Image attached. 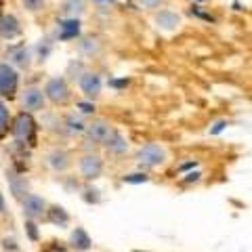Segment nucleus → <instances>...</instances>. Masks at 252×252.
Instances as JSON below:
<instances>
[{
	"mask_svg": "<svg viewBox=\"0 0 252 252\" xmlns=\"http://www.w3.org/2000/svg\"><path fill=\"white\" fill-rule=\"evenodd\" d=\"M137 162L145 168H156V166H162L166 162V149L158 143H149L145 147L139 149L137 154Z\"/></svg>",
	"mask_w": 252,
	"mask_h": 252,
	"instance_id": "f257e3e1",
	"label": "nucleus"
},
{
	"mask_svg": "<svg viewBox=\"0 0 252 252\" xmlns=\"http://www.w3.org/2000/svg\"><path fill=\"white\" fill-rule=\"evenodd\" d=\"M17 84H19L17 72L6 63H0V94L11 99L17 93Z\"/></svg>",
	"mask_w": 252,
	"mask_h": 252,
	"instance_id": "f03ea898",
	"label": "nucleus"
},
{
	"mask_svg": "<svg viewBox=\"0 0 252 252\" xmlns=\"http://www.w3.org/2000/svg\"><path fill=\"white\" fill-rule=\"evenodd\" d=\"M44 94L51 101H55V103H65V101L69 99L67 82L63 80V78H53V80H49V84H46Z\"/></svg>",
	"mask_w": 252,
	"mask_h": 252,
	"instance_id": "7ed1b4c3",
	"label": "nucleus"
},
{
	"mask_svg": "<svg viewBox=\"0 0 252 252\" xmlns=\"http://www.w3.org/2000/svg\"><path fill=\"white\" fill-rule=\"evenodd\" d=\"M44 212H46V202L40 195H34V193L26 195V200H23V215L28 219H40Z\"/></svg>",
	"mask_w": 252,
	"mask_h": 252,
	"instance_id": "20e7f679",
	"label": "nucleus"
},
{
	"mask_svg": "<svg viewBox=\"0 0 252 252\" xmlns=\"http://www.w3.org/2000/svg\"><path fill=\"white\" fill-rule=\"evenodd\" d=\"M86 132H89V137L93 141H97V143H103L105 145V141L112 137L114 128L105 120H94V122H91L89 126H86Z\"/></svg>",
	"mask_w": 252,
	"mask_h": 252,
	"instance_id": "39448f33",
	"label": "nucleus"
},
{
	"mask_svg": "<svg viewBox=\"0 0 252 252\" xmlns=\"http://www.w3.org/2000/svg\"><path fill=\"white\" fill-rule=\"evenodd\" d=\"M103 170V162L99 156H84L80 160V172L84 179H97Z\"/></svg>",
	"mask_w": 252,
	"mask_h": 252,
	"instance_id": "423d86ee",
	"label": "nucleus"
},
{
	"mask_svg": "<svg viewBox=\"0 0 252 252\" xmlns=\"http://www.w3.org/2000/svg\"><path fill=\"white\" fill-rule=\"evenodd\" d=\"M21 103L28 112H38L44 105V93L40 89H26L21 97Z\"/></svg>",
	"mask_w": 252,
	"mask_h": 252,
	"instance_id": "0eeeda50",
	"label": "nucleus"
},
{
	"mask_svg": "<svg viewBox=\"0 0 252 252\" xmlns=\"http://www.w3.org/2000/svg\"><path fill=\"white\" fill-rule=\"evenodd\" d=\"M21 34V28H19V21L15 15H2L0 17V36L4 40H13Z\"/></svg>",
	"mask_w": 252,
	"mask_h": 252,
	"instance_id": "6e6552de",
	"label": "nucleus"
},
{
	"mask_svg": "<svg viewBox=\"0 0 252 252\" xmlns=\"http://www.w3.org/2000/svg\"><path fill=\"white\" fill-rule=\"evenodd\" d=\"M34 132V120L28 116V114H21L17 120H15V126H13V135L17 137L19 141H28Z\"/></svg>",
	"mask_w": 252,
	"mask_h": 252,
	"instance_id": "1a4fd4ad",
	"label": "nucleus"
},
{
	"mask_svg": "<svg viewBox=\"0 0 252 252\" xmlns=\"http://www.w3.org/2000/svg\"><path fill=\"white\" fill-rule=\"evenodd\" d=\"M80 89L82 93L86 94V97H97V94L101 93V78L97 74H84L80 78Z\"/></svg>",
	"mask_w": 252,
	"mask_h": 252,
	"instance_id": "9d476101",
	"label": "nucleus"
},
{
	"mask_svg": "<svg viewBox=\"0 0 252 252\" xmlns=\"http://www.w3.org/2000/svg\"><path fill=\"white\" fill-rule=\"evenodd\" d=\"M156 23L162 30H175L181 23V19H179V15L172 13V11H160L158 13V17H156Z\"/></svg>",
	"mask_w": 252,
	"mask_h": 252,
	"instance_id": "9b49d317",
	"label": "nucleus"
},
{
	"mask_svg": "<svg viewBox=\"0 0 252 252\" xmlns=\"http://www.w3.org/2000/svg\"><path fill=\"white\" fill-rule=\"evenodd\" d=\"M105 147L109 149V152H114V154H122V152H126V149H128V143H126V141L122 139V135H118V132L114 130L112 137L105 141Z\"/></svg>",
	"mask_w": 252,
	"mask_h": 252,
	"instance_id": "f8f14e48",
	"label": "nucleus"
},
{
	"mask_svg": "<svg viewBox=\"0 0 252 252\" xmlns=\"http://www.w3.org/2000/svg\"><path fill=\"white\" fill-rule=\"evenodd\" d=\"M72 246L76 248V250H89V246H91V238H89V233H86L84 229H78L72 233Z\"/></svg>",
	"mask_w": 252,
	"mask_h": 252,
	"instance_id": "ddd939ff",
	"label": "nucleus"
},
{
	"mask_svg": "<svg viewBox=\"0 0 252 252\" xmlns=\"http://www.w3.org/2000/svg\"><path fill=\"white\" fill-rule=\"evenodd\" d=\"M46 212H49V220H51V223H57L61 227H65L69 223V215L63 208H51Z\"/></svg>",
	"mask_w": 252,
	"mask_h": 252,
	"instance_id": "4468645a",
	"label": "nucleus"
},
{
	"mask_svg": "<svg viewBox=\"0 0 252 252\" xmlns=\"http://www.w3.org/2000/svg\"><path fill=\"white\" fill-rule=\"evenodd\" d=\"M67 156L63 154V152H53L51 154V166L55 168V170H65L67 168Z\"/></svg>",
	"mask_w": 252,
	"mask_h": 252,
	"instance_id": "2eb2a0df",
	"label": "nucleus"
},
{
	"mask_svg": "<svg viewBox=\"0 0 252 252\" xmlns=\"http://www.w3.org/2000/svg\"><path fill=\"white\" fill-rule=\"evenodd\" d=\"M61 38H74V36H78V30H80V28H78V21H63L61 23Z\"/></svg>",
	"mask_w": 252,
	"mask_h": 252,
	"instance_id": "dca6fc26",
	"label": "nucleus"
},
{
	"mask_svg": "<svg viewBox=\"0 0 252 252\" xmlns=\"http://www.w3.org/2000/svg\"><path fill=\"white\" fill-rule=\"evenodd\" d=\"M6 128H9V109L0 101V135H2Z\"/></svg>",
	"mask_w": 252,
	"mask_h": 252,
	"instance_id": "f3484780",
	"label": "nucleus"
},
{
	"mask_svg": "<svg viewBox=\"0 0 252 252\" xmlns=\"http://www.w3.org/2000/svg\"><path fill=\"white\" fill-rule=\"evenodd\" d=\"M42 2H44V0H23V4H26L30 11H38L42 6Z\"/></svg>",
	"mask_w": 252,
	"mask_h": 252,
	"instance_id": "a211bd4d",
	"label": "nucleus"
},
{
	"mask_svg": "<svg viewBox=\"0 0 252 252\" xmlns=\"http://www.w3.org/2000/svg\"><path fill=\"white\" fill-rule=\"evenodd\" d=\"M124 181H126V183H145L147 177L145 175H130V177H126Z\"/></svg>",
	"mask_w": 252,
	"mask_h": 252,
	"instance_id": "6ab92c4d",
	"label": "nucleus"
},
{
	"mask_svg": "<svg viewBox=\"0 0 252 252\" xmlns=\"http://www.w3.org/2000/svg\"><path fill=\"white\" fill-rule=\"evenodd\" d=\"M80 107H82V112H84V114H91V112H93V105H89V103H82Z\"/></svg>",
	"mask_w": 252,
	"mask_h": 252,
	"instance_id": "aec40b11",
	"label": "nucleus"
},
{
	"mask_svg": "<svg viewBox=\"0 0 252 252\" xmlns=\"http://www.w3.org/2000/svg\"><path fill=\"white\" fill-rule=\"evenodd\" d=\"M46 252H67L65 248H61V246H53V248H49Z\"/></svg>",
	"mask_w": 252,
	"mask_h": 252,
	"instance_id": "412c9836",
	"label": "nucleus"
},
{
	"mask_svg": "<svg viewBox=\"0 0 252 252\" xmlns=\"http://www.w3.org/2000/svg\"><path fill=\"white\" fill-rule=\"evenodd\" d=\"M143 2H145V4H149V6H156V4H160L162 0H143Z\"/></svg>",
	"mask_w": 252,
	"mask_h": 252,
	"instance_id": "4be33fe9",
	"label": "nucleus"
},
{
	"mask_svg": "<svg viewBox=\"0 0 252 252\" xmlns=\"http://www.w3.org/2000/svg\"><path fill=\"white\" fill-rule=\"evenodd\" d=\"M2 210H4V200H2V195H0V215H2Z\"/></svg>",
	"mask_w": 252,
	"mask_h": 252,
	"instance_id": "5701e85b",
	"label": "nucleus"
}]
</instances>
